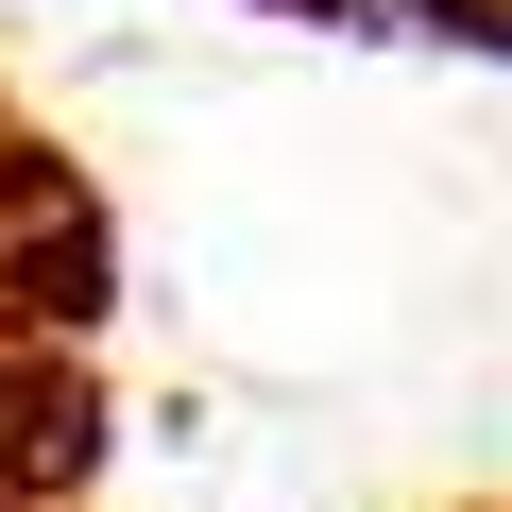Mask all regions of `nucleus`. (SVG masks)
I'll use <instances>...</instances> for the list:
<instances>
[{"instance_id": "nucleus-1", "label": "nucleus", "mask_w": 512, "mask_h": 512, "mask_svg": "<svg viewBox=\"0 0 512 512\" xmlns=\"http://www.w3.org/2000/svg\"><path fill=\"white\" fill-rule=\"evenodd\" d=\"M342 18H376V35H427V18H512V0H342Z\"/></svg>"}]
</instances>
